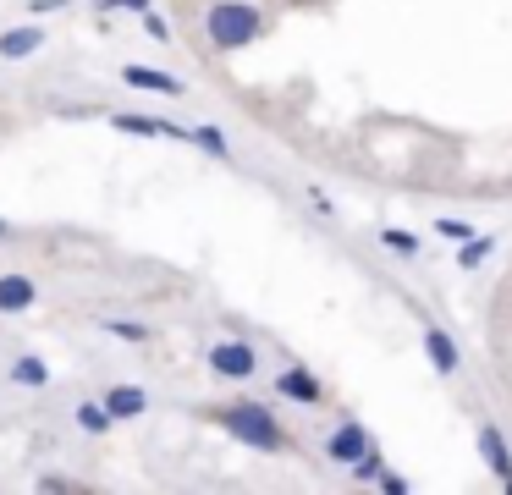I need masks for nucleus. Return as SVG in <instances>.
<instances>
[{
	"mask_svg": "<svg viewBox=\"0 0 512 495\" xmlns=\"http://www.w3.org/2000/svg\"><path fill=\"white\" fill-rule=\"evenodd\" d=\"M100 407L111 413V424H116V418H138V413H149V396L138 391V385H111Z\"/></svg>",
	"mask_w": 512,
	"mask_h": 495,
	"instance_id": "obj_9",
	"label": "nucleus"
},
{
	"mask_svg": "<svg viewBox=\"0 0 512 495\" xmlns=\"http://www.w3.org/2000/svg\"><path fill=\"white\" fill-rule=\"evenodd\" d=\"M39 490H72V479H61V473H45V479H39Z\"/></svg>",
	"mask_w": 512,
	"mask_h": 495,
	"instance_id": "obj_24",
	"label": "nucleus"
},
{
	"mask_svg": "<svg viewBox=\"0 0 512 495\" xmlns=\"http://www.w3.org/2000/svg\"><path fill=\"white\" fill-rule=\"evenodd\" d=\"M105 330L116 341H149V325H138V319H105Z\"/></svg>",
	"mask_w": 512,
	"mask_h": 495,
	"instance_id": "obj_19",
	"label": "nucleus"
},
{
	"mask_svg": "<svg viewBox=\"0 0 512 495\" xmlns=\"http://www.w3.org/2000/svg\"><path fill=\"white\" fill-rule=\"evenodd\" d=\"M188 143H199V149L210 154V160H226V154H232V143H226V132H221V127H193V132H188Z\"/></svg>",
	"mask_w": 512,
	"mask_h": 495,
	"instance_id": "obj_15",
	"label": "nucleus"
},
{
	"mask_svg": "<svg viewBox=\"0 0 512 495\" xmlns=\"http://www.w3.org/2000/svg\"><path fill=\"white\" fill-rule=\"evenodd\" d=\"M424 358L435 363V374H457V341L446 336V330H424Z\"/></svg>",
	"mask_w": 512,
	"mask_h": 495,
	"instance_id": "obj_12",
	"label": "nucleus"
},
{
	"mask_svg": "<svg viewBox=\"0 0 512 495\" xmlns=\"http://www.w3.org/2000/svg\"><path fill=\"white\" fill-rule=\"evenodd\" d=\"M380 468H386V462H380V451H375V446H369V451H364V457H358L347 473H353V479H364V484H375V479H380Z\"/></svg>",
	"mask_w": 512,
	"mask_h": 495,
	"instance_id": "obj_18",
	"label": "nucleus"
},
{
	"mask_svg": "<svg viewBox=\"0 0 512 495\" xmlns=\"http://www.w3.org/2000/svg\"><path fill=\"white\" fill-rule=\"evenodd\" d=\"M369 446H375V440H369V429L358 424V418H342V424L331 429V440H325V457L342 462V468H353V462L364 457Z\"/></svg>",
	"mask_w": 512,
	"mask_h": 495,
	"instance_id": "obj_4",
	"label": "nucleus"
},
{
	"mask_svg": "<svg viewBox=\"0 0 512 495\" xmlns=\"http://www.w3.org/2000/svg\"><path fill=\"white\" fill-rule=\"evenodd\" d=\"M0 237H6V220H0Z\"/></svg>",
	"mask_w": 512,
	"mask_h": 495,
	"instance_id": "obj_26",
	"label": "nucleus"
},
{
	"mask_svg": "<svg viewBox=\"0 0 512 495\" xmlns=\"http://www.w3.org/2000/svg\"><path fill=\"white\" fill-rule=\"evenodd\" d=\"M276 391L287 396V402H303V407L325 402V385L314 380L309 369H298V363H292V369H281V374H276Z\"/></svg>",
	"mask_w": 512,
	"mask_h": 495,
	"instance_id": "obj_5",
	"label": "nucleus"
},
{
	"mask_svg": "<svg viewBox=\"0 0 512 495\" xmlns=\"http://www.w3.org/2000/svg\"><path fill=\"white\" fill-rule=\"evenodd\" d=\"M149 0H100V11H144Z\"/></svg>",
	"mask_w": 512,
	"mask_h": 495,
	"instance_id": "obj_23",
	"label": "nucleus"
},
{
	"mask_svg": "<svg viewBox=\"0 0 512 495\" xmlns=\"http://www.w3.org/2000/svg\"><path fill=\"white\" fill-rule=\"evenodd\" d=\"M380 242H386V253H397V259H419V237L402 226H386L380 231Z\"/></svg>",
	"mask_w": 512,
	"mask_h": 495,
	"instance_id": "obj_16",
	"label": "nucleus"
},
{
	"mask_svg": "<svg viewBox=\"0 0 512 495\" xmlns=\"http://www.w3.org/2000/svg\"><path fill=\"white\" fill-rule=\"evenodd\" d=\"M210 369L221 374V380H254V374H259V352L248 347V341H215V347H210Z\"/></svg>",
	"mask_w": 512,
	"mask_h": 495,
	"instance_id": "obj_3",
	"label": "nucleus"
},
{
	"mask_svg": "<svg viewBox=\"0 0 512 495\" xmlns=\"http://www.w3.org/2000/svg\"><path fill=\"white\" fill-rule=\"evenodd\" d=\"M39 286L28 281V275H0V314H23V308H34Z\"/></svg>",
	"mask_w": 512,
	"mask_h": 495,
	"instance_id": "obj_8",
	"label": "nucleus"
},
{
	"mask_svg": "<svg viewBox=\"0 0 512 495\" xmlns=\"http://www.w3.org/2000/svg\"><path fill=\"white\" fill-rule=\"evenodd\" d=\"M435 231H441V237H457V242H463V237H474V226H468V220H452V215H441V220H435Z\"/></svg>",
	"mask_w": 512,
	"mask_h": 495,
	"instance_id": "obj_20",
	"label": "nucleus"
},
{
	"mask_svg": "<svg viewBox=\"0 0 512 495\" xmlns=\"http://www.w3.org/2000/svg\"><path fill=\"white\" fill-rule=\"evenodd\" d=\"M122 83L149 88V94H171V99L182 94V83H177V77H171V72H155V66H122Z\"/></svg>",
	"mask_w": 512,
	"mask_h": 495,
	"instance_id": "obj_11",
	"label": "nucleus"
},
{
	"mask_svg": "<svg viewBox=\"0 0 512 495\" xmlns=\"http://www.w3.org/2000/svg\"><path fill=\"white\" fill-rule=\"evenodd\" d=\"M78 429H89V435H105V429H111V413H105L100 402H83V407H78Z\"/></svg>",
	"mask_w": 512,
	"mask_h": 495,
	"instance_id": "obj_17",
	"label": "nucleus"
},
{
	"mask_svg": "<svg viewBox=\"0 0 512 495\" xmlns=\"http://www.w3.org/2000/svg\"><path fill=\"white\" fill-rule=\"evenodd\" d=\"M380 490H386V495H402V490H408V479H402V473H391V468H380Z\"/></svg>",
	"mask_w": 512,
	"mask_h": 495,
	"instance_id": "obj_22",
	"label": "nucleus"
},
{
	"mask_svg": "<svg viewBox=\"0 0 512 495\" xmlns=\"http://www.w3.org/2000/svg\"><path fill=\"white\" fill-rule=\"evenodd\" d=\"M479 451H485V468L512 490V451H507V440H501L496 424H479Z\"/></svg>",
	"mask_w": 512,
	"mask_h": 495,
	"instance_id": "obj_6",
	"label": "nucleus"
},
{
	"mask_svg": "<svg viewBox=\"0 0 512 495\" xmlns=\"http://www.w3.org/2000/svg\"><path fill=\"white\" fill-rule=\"evenodd\" d=\"M144 33H149V39H160V44L171 39V28H166V22H160L155 11H149V6H144Z\"/></svg>",
	"mask_w": 512,
	"mask_h": 495,
	"instance_id": "obj_21",
	"label": "nucleus"
},
{
	"mask_svg": "<svg viewBox=\"0 0 512 495\" xmlns=\"http://www.w3.org/2000/svg\"><path fill=\"white\" fill-rule=\"evenodd\" d=\"M204 28H210V44H215V50H243V44L259 39L265 17H259V6H248V0H221V6H210Z\"/></svg>",
	"mask_w": 512,
	"mask_h": 495,
	"instance_id": "obj_2",
	"label": "nucleus"
},
{
	"mask_svg": "<svg viewBox=\"0 0 512 495\" xmlns=\"http://www.w3.org/2000/svg\"><path fill=\"white\" fill-rule=\"evenodd\" d=\"M39 44H45V28H34V22L0 33V55H6V61H23V55H34Z\"/></svg>",
	"mask_w": 512,
	"mask_h": 495,
	"instance_id": "obj_10",
	"label": "nucleus"
},
{
	"mask_svg": "<svg viewBox=\"0 0 512 495\" xmlns=\"http://www.w3.org/2000/svg\"><path fill=\"white\" fill-rule=\"evenodd\" d=\"M61 6H72V0H34V11H61Z\"/></svg>",
	"mask_w": 512,
	"mask_h": 495,
	"instance_id": "obj_25",
	"label": "nucleus"
},
{
	"mask_svg": "<svg viewBox=\"0 0 512 495\" xmlns=\"http://www.w3.org/2000/svg\"><path fill=\"white\" fill-rule=\"evenodd\" d=\"M12 380H17V385H28V391H39V385L50 380V363H45V358H34V352H23V358L12 363Z\"/></svg>",
	"mask_w": 512,
	"mask_h": 495,
	"instance_id": "obj_13",
	"label": "nucleus"
},
{
	"mask_svg": "<svg viewBox=\"0 0 512 495\" xmlns=\"http://www.w3.org/2000/svg\"><path fill=\"white\" fill-rule=\"evenodd\" d=\"M490 253H496V237H463V248H457V264H463V270H479V264L490 259Z\"/></svg>",
	"mask_w": 512,
	"mask_h": 495,
	"instance_id": "obj_14",
	"label": "nucleus"
},
{
	"mask_svg": "<svg viewBox=\"0 0 512 495\" xmlns=\"http://www.w3.org/2000/svg\"><path fill=\"white\" fill-rule=\"evenodd\" d=\"M221 424H226V435H237L243 446H254V451H287V429H281V418L270 413L265 402H237V407H226Z\"/></svg>",
	"mask_w": 512,
	"mask_h": 495,
	"instance_id": "obj_1",
	"label": "nucleus"
},
{
	"mask_svg": "<svg viewBox=\"0 0 512 495\" xmlns=\"http://www.w3.org/2000/svg\"><path fill=\"white\" fill-rule=\"evenodd\" d=\"M111 127H116V132H133V138H182V143H188V132H182V127L155 121V116H133V110H116Z\"/></svg>",
	"mask_w": 512,
	"mask_h": 495,
	"instance_id": "obj_7",
	"label": "nucleus"
}]
</instances>
